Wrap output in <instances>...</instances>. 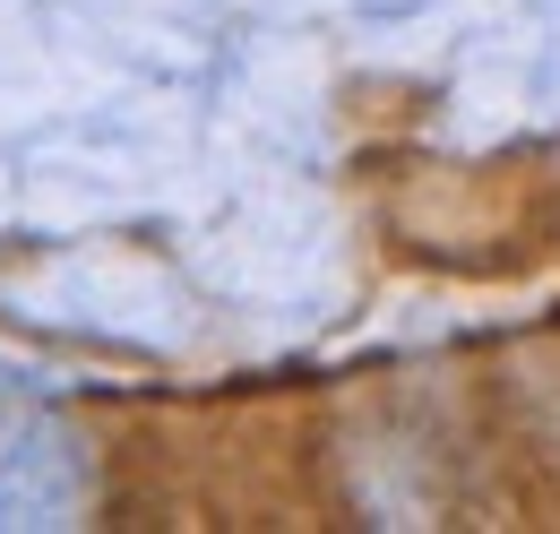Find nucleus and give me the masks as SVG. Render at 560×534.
<instances>
[]
</instances>
